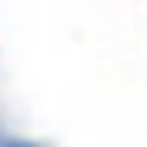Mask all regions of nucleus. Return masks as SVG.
Instances as JSON below:
<instances>
[{"instance_id":"nucleus-1","label":"nucleus","mask_w":147,"mask_h":147,"mask_svg":"<svg viewBox=\"0 0 147 147\" xmlns=\"http://www.w3.org/2000/svg\"><path fill=\"white\" fill-rule=\"evenodd\" d=\"M0 147H35V143H22V138H5Z\"/></svg>"}]
</instances>
